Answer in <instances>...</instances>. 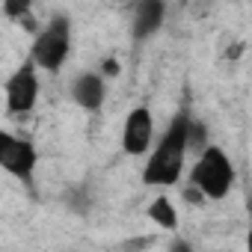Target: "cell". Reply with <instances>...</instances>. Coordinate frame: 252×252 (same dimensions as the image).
<instances>
[{"mask_svg": "<svg viewBox=\"0 0 252 252\" xmlns=\"http://www.w3.org/2000/svg\"><path fill=\"white\" fill-rule=\"evenodd\" d=\"M187 128H190V116L178 113L158 146L149 152V160L143 166V184L146 187H172L181 181V172L187 166Z\"/></svg>", "mask_w": 252, "mask_h": 252, "instance_id": "1", "label": "cell"}, {"mask_svg": "<svg viewBox=\"0 0 252 252\" xmlns=\"http://www.w3.org/2000/svg\"><path fill=\"white\" fill-rule=\"evenodd\" d=\"M234 181H237L234 163L220 146H208L205 152H199V158L190 169V187L202 199H214V202L225 199L231 193Z\"/></svg>", "mask_w": 252, "mask_h": 252, "instance_id": "2", "label": "cell"}, {"mask_svg": "<svg viewBox=\"0 0 252 252\" xmlns=\"http://www.w3.org/2000/svg\"><path fill=\"white\" fill-rule=\"evenodd\" d=\"M36 166H39V155L30 140L15 137L9 131H0V169L12 175L15 181L30 184L36 175Z\"/></svg>", "mask_w": 252, "mask_h": 252, "instance_id": "4", "label": "cell"}, {"mask_svg": "<svg viewBox=\"0 0 252 252\" xmlns=\"http://www.w3.org/2000/svg\"><path fill=\"white\" fill-rule=\"evenodd\" d=\"M166 21V3L163 0H143L134 6V24H131V36L134 42H146L149 36H155Z\"/></svg>", "mask_w": 252, "mask_h": 252, "instance_id": "8", "label": "cell"}, {"mask_svg": "<svg viewBox=\"0 0 252 252\" xmlns=\"http://www.w3.org/2000/svg\"><path fill=\"white\" fill-rule=\"evenodd\" d=\"M101 71H104L107 77H119V60H110V57H107V60L101 63Z\"/></svg>", "mask_w": 252, "mask_h": 252, "instance_id": "11", "label": "cell"}, {"mask_svg": "<svg viewBox=\"0 0 252 252\" xmlns=\"http://www.w3.org/2000/svg\"><path fill=\"white\" fill-rule=\"evenodd\" d=\"M3 12L9 15V18H27L30 15V3H27V0H18V3H15V0H9V3H3Z\"/></svg>", "mask_w": 252, "mask_h": 252, "instance_id": "10", "label": "cell"}, {"mask_svg": "<svg viewBox=\"0 0 252 252\" xmlns=\"http://www.w3.org/2000/svg\"><path fill=\"white\" fill-rule=\"evenodd\" d=\"M152 140H155V116L149 107H134L125 116L122 125V152L140 158L152 152Z\"/></svg>", "mask_w": 252, "mask_h": 252, "instance_id": "6", "label": "cell"}, {"mask_svg": "<svg viewBox=\"0 0 252 252\" xmlns=\"http://www.w3.org/2000/svg\"><path fill=\"white\" fill-rule=\"evenodd\" d=\"M169 252H196V249H193L184 237H175V240L169 243Z\"/></svg>", "mask_w": 252, "mask_h": 252, "instance_id": "12", "label": "cell"}, {"mask_svg": "<svg viewBox=\"0 0 252 252\" xmlns=\"http://www.w3.org/2000/svg\"><path fill=\"white\" fill-rule=\"evenodd\" d=\"M104 95H107L104 77L95 71H83L71 80V101L86 113H98L104 107Z\"/></svg>", "mask_w": 252, "mask_h": 252, "instance_id": "7", "label": "cell"}, {"mask_svg": "<svg viewBox=\"0 0 252 252\" xmlns=\"http://www.w3.org/2000/svg\"><path fill=\"white\" fill-rule=\"evenodd\" d=\"M3 95H6V110L9 113H18V116L30 113L39 101V68L30 60H24L9 74V80L3 86Z\"/></svg>", "mask_w": 252, "mask_h": 252, "instance_id": "5", "label": "cell"}, {"mask_svg": "<svg viewBox=\"0 0 252 252\" xmlns=\"http://www.w3.org/2000/svg\"><path fill=\"white\" fill-rule=\"evenodd\" d=\"M149 220H152L158 228H163V231H175V228H178V211H175V205H172L166 196L152 199V205H149Z\"/></svg>", "mask_w": 252, "mask_h": 252, "instance_id": "9", "label": "cell"}, {"mask_svg": "<svg viewBox=\"0 0 252 252\" xmlns=\"http://www.w3.org/2000/svg\"><path fill=\"white\" fill-rule=\"evenodd\" d=\"M71 54V21L65 15H54L42 30H36L30 45V63L42 71H60Z\"/></svg>", "mask_w": 252, "mask_h": 252, "instance_id": "3", "label": "cell"}]
</instances>
